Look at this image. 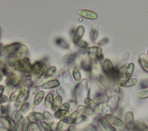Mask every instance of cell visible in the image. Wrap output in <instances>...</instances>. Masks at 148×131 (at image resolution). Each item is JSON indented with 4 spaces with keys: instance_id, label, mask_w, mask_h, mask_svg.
<instances>
[{
    "instance_id": "obj_36",
    "label": "cell",
    "mask_w": 148,
    "mask_h": 131,
    "mask_svg": "<svg viewBox=\"0 0 148 131\" xmlns=\"http://www.w3.org/2000/svg\"><path fill=\"white\" fill-rule=\"evenodd\" d=\"M138 98L140 99H146L148 98V89L142 90L138 93Z\"/></svg>"
},
{
    "instance_id": "obj_44",
    "label": "cell",
    "mask_w": 148,
    "mask_h": 131,
    "mask_svg": "<svg viewBox=\"0 0 148 131\" xmlns=\"http://www.w3.org/2000/svg\"><path fill=\"white\" fill-rule=\"evenodd\" d=\"M70 107V106L69 104V103H64V104H62V106H61L60 109H62V110H68L69 108Z\"/></svg>"
},
{
    "instance_id": "obj_8",
    "label": "cell",
    "mask_w": 148,
    "mask_h": 131,
    "mask_svg": "<svg viewBox=\"0 0 148 131\" xmlns=\"http://www.w3.org/2000/svg\"><path fill=\"white\" fill-rule=\"evenodd\" d=\"M28 117L31 119V121L35 122H43L45 120V116L44 114L36 111H32L28 115Z\"/></svg>"
},
{
    "instance_id": "obj_19",
    "label": "cell",
    "mask_w": 148,
    "mask_h": 131,
    "mask_svg": "<svg viewBox=\"0 0 148 131\" xmlns=\"http://www.w3.org/2000/svg\"><path fill=\"white\" fill-rule=\"evenodd\" d=\"M81 66L84 70L87 72H90L92 68V64L89 58H86L83 60L81 63Z\"/></svg>"
},
{
    "instance_id": "obj_39",
    "label": "cell",
    "mask_w": 148,
    "mask_h": 131,
    "mask_svg": "<svg viewBox=\"0 0 148 131\" xmlns=\"http://www.w3.org/2000/svg\"><path fill=\"white\" fill-rule=\"evenodd\" d=\"M136 126L138 131H148V126L145 123H140Z\"/></svg>"
},
{
    "instance_id": "obj_26",
    "label": "cell",
    "mask_w": 148,
    "mask_h": 131,
    "mask_svg": "<svg viewBox=\"0 0 148 131\" xmlns=\"http://www.w3.org/2000/svg\"><path fill=\"white\" fill-rule=\"evenodd\" d=\"M31 121L28 117V116L26 117L24 120L22 125V131H29L31 129Z\"/></svg>"
},
{
    "instance_id": "obj_46",
    "label": "cell",
    "mask_w": 148,
    "mask_h": 131,
    "mask_svg": "<svg viewBox=\"0 0 148 131\" xmlns=\"http://www.w3.org/2000/svg\"><path fill=\"white\" fill-rule=\"evenodd\" d=\"M4 91V87L2 85H0V98L2 96V95H3V92Z\"/></svg>"
},
{
    "instance_id": "obj_16",
    "label": "cell",
    "mask_w": 148,
    "mask_h": 131,
    "mask_svg": "<svg viewBox=\"0 0 148 131\" xmlns=\"http://www.w3.org/2000/svg\"><path fill=\"white\" fill-rule=\"evenodd\" d=\"M77 110L83 114V115L88 116H92L94 115V111L90 108L83 105H79L77 106Z\"/></svg>"
},
{
    "instance_id": "obj_9",
    "label": "cell",
    "mask_w": 148,
    "mask_h": 131,
    "mask_svg": "<svg viewBox=\"0 0 148 131\" xmlns=\"http://www.w3.org/2000/svg\"><path fill=\"white\" fill-rule=\"evenodd\" d=\"M135 68V65L133 63H130L126 67L125 70L122 74V77L124 78V80L125 79H129L131 78V76H132L134 70Z\"/></svg>"
},
{
    "instance_id": "obj_41",
    "label": "cell",
    "mask_w": 148,
    "mask_h": 131,
    "mask_svg": "<svg viewBox=\"0 0 148 131\" xmlns=\"http://www.w3.org/2000/svg\"><path fill=\"white\" fill-rule=\"evenodd\" d=\"M8 100H9L8 96L6 95H2L0 98V101L2 104H4V103L8 102Z\"/></svg>"
},
{
    "instance_id": "obj_51",
    "label": "cell",
    "mask_w": 148,
    "mask_h": 131,
    "mask_svg": "<svg viewBox=\"0 0 148 131\" xmlns=\"http://www.w3.org/2000/svg\"><path fill=\"white\" fill-rule=\"evenodd\" d=\"M147 55H148V50H147Z\"/></svg>"
},
{
    "instance_id": "obj_5",
    "label": "cell",
    "mask_w": 148,
    "mask_h": 131,
    "mask_svg": "<svg viewBox=\"0 0 148 131\" xmlns=\"http://www.w3.org/2000/svg\"><path fill=\"white\" fill-rule=\"evenodd\" d=\"M124 126L128 130L132 129L134 126V116L132 111H129L125 114Z\"/></svg>"
},
{
    "instance_id": "obj_29",
    "label": "cell",
    "mask_w": 148,
    "mask_h": 131,
    "mask_svg": "<svg viewBox=\"0 0 148 131\" xmlns=\"http://www.w3.org/2000/svg\"><path fill=\"white\" fill-rule=\"evenodd\" d=\"M43 114L45 116V122L47 123L49 125H50V126H51L54 124V120H53V116L48 111H45Z\"/></svg>"
},
{
    "instance_id": "obj_3",
    "label": "cell",
    "mask_w": 148,
    "mask_h": 131,
    "mask_svg": "<svg viewBox=\"0 0 148 131\" xmlns=\"http://www.w3.org/2000/svg\"><path fill=\"white\" fill-rule=\"evenodd\" d=\"M114 69V67L113 66L111 61L109 59H105L102 64V70L106 77L110 80H112Z\"/></svg>"
},
{
    "instance_id": "obj_50",
    "label": "cell",
    "mask_w": 148,
    "mask_h": 131,
    "mask_svg": "<svg viewBox=\"0 0 148 131\" xmlns=\"http://www.w3.org/2000/svg\"><path fill=\"white\" fill-rule=\"evenodd\" d=\"M1 39V29H0V40Z\"/></svg>"
},
{
    "instance_id": "obj_7",
    "label": "cell",
    "mask_w": 148,
    "mask_h": 131,
    "mask_svg": "<svg viewBox=\"0 0 148 131\" xmlns=\"http://www.w3.org/2000/svg\"><path fill=\"white\" fill-rule=\"evenodd\" d=\"M3 125L10 131H16V124L10 118L3 117L1 119Z\"/></svg>"
},
{
    "instance_id": "obj_35",
    "label": "cell",
    "mask_w": 148,
    "mask_h": 131,
    "mask_svg": "<svg viewBox=\"0 0 148 131\" xmlns=\"http://www.w3.org/2000/svg\"><path fill=\"white\" fill-rule=\"evenodd\" d=\"M56 72V68L55 66H51L47 69L44 73L45 77H52V75Z\"/></svg>"
},
{
    "instance_id": "obj_24",
    "label": "cell",
    "mask_w": 148,
    "mask_h": 131,
    "mask_svg": "<svg viewBox=\"0 0 148 131\" xmlns=\"http://www.w3.org/2000/svg\"><path fill=\"white\" fill-rule=\"evenodd\" d=\"M53 95L51 93H49L45 98V106L47 108H50L52 107L53 103Z\"/></svg>"
},
{
    "instance_id": "obj_18",
    "label": "cell",
    "mask_w": 148,
    "mask_h": 131,
    "mask_svg": "<svg viewBox=\"0 0 148 131\" xmlns=\"http://www.w3.org/2000/svg\"><path fill=\"white\" fill-rule=\"evenodd\" d=\"M20 82V78L16 76L8 77V78L6 79V84L8 85L13 86V87L17 86L19 84Z\"/></svg>"
},
{
    "instance_id": "obj_40",
    "label": "cell",
    "mask_w": 148,
    "mask_h": 131,
    "mask_svg": "<svg viewBox=\"0 0 148 131\" xmlns=\"http://www.w3.org/2000/svg\"><path fill=\"white\" fill-rule=\"evenodd\" d=\"M76 44L80 48H82V49H86L88 46V43L82 40L79 41L76 43Z\"/></svg>"
},
{
    "instance_id": "obj_15",
    "label": "cell",
    "mask_w": 148,
    "mask_h": 131,
    "mask_svg": "<svg viewBox=\"0 0 148 131\" xmlns=\"http://www.w3.org/2000/svg\"><path fill=\"white\" fill-rule=\"evenodd\" d=\"M139 61L143 69L148 73V58L145 54H141L139 55Z\"/></svg>"
},
{
    "instance_id": "obj_27",
    "label": "cell",
    "mask_w": 148,
    "mask_h": 131,
    "mask_svg": "<svg viewBox=\"0 0 148 131\" xmlns=\"http://www.w3.org/2000/svg\"><path fill=\"white\" fill-rule=\"evenodd\" d=\"M98 36V27L96 25H94L91 31L90 32V39L92 42H95Z\"/></svg>"
},
{
    "instance_id": "obj_21",
    "label": "cell",
    "mask_w": 148,
    "mask_h": 131,
    "mask_svg": "<svg viewBox=\"0 0 148 131\" xmlns=\"http://www.w3.org/2000/svg\"><path fill=\"white\" fill-rule=\"evenodd\" d=\"M61 103H62V97L60 95L57 96L53 100V103L51 107L53 111H57L59 109L61 104Z\"/></svg>"
},
{
    "instance_id": "obj_28",
    "label": "cell",
    "mask_w": 148,
    "mask_h": 131,
    "mask_svg": "<svg viewBox=\"0 0 148 131\" xmlns=\"http://www.w3.org/2000/svg\"><path fill=\"white\" fill-rule=\"evenodd\" d=\"M79 113H80V112L77 110L74 111L69 117H68L69 123L73 124L74 123H76V121L77 119L78 118Z\"/></svg>"
},
{
    "instance_id": "obj_22",
    "label": "cell",
    "mask_w": 148,
    "mask_h": 131,
    "mask_svg": "<svg viewBox=\"0 0 148 131\" xmlns=\"http://www.w3.org/2000/svg\"><path fill=\"white\" fill-rule=\"evenodd\" d=\"M109 100L108 96L105 94H100L97 95V96L94 98V101L98 104H103L106 103Z\"/></svg>"
},
{
    "instance_id": "obj_14",
    "label": "cell",
    "mask_w": 148,
    "mask_h": 131,
    "mask_svg": "<svg viewBox=\"0 0 148 131\" xmlns=\"http://www.w3.org/2000/svg\"><path fill=\"white\" fill-rule=\"evenodd\" d=\"M100 122L105 131H115V129L106 117L101 118Z\"/></svg>"
},
{
    "instance_id": "obj_2",
    "label": "cell",
    "mask_w": 148,
    "mask_h": 131,
    "mask_svg": "<svg viewBox=\"0 0 148 131\" xmlns=\"http://www.w3.org/2000/svg\"><path fill=\"white\" fill-rule=\"evenodd\" d=\"M27 50L26 46L18 43H13L4 47L3 52L6 55L11 56L18 53H24Z\"/></svg>"
},
{
    "instance_id": "obj_25",
    "label": "cell",
    "mask_w": 148,
    "mask_h": 131,
    "mask_svg": "<svg viewBox=\"0 0 148 131\" xmlns=\"http://www.w3.org/2000/svg\"><path fill=\"white\" fill-rule=\"evenodd\" d=\"M69 114V111L66 110L59 109L54 114V117L56 119H62Z\"/></svg>"
},
{
    "instance_id": "obj_17",
    "label": "cell",
    "mask_w": 148,
    "mask_h": 131,
    "mask_svg": "<svg viewBox=\"0 0 148 131\" xmlns=\"http://www.w3.org/2000/svg\"><path fill=\"white\" fill-rule=\"evenodd\" d=\"M69 123L68 117H65L62 118L58 122L57 126V131H64Z\"/></svg>"
},
{
    "instance_id": "obj_37",
    "label": "cell",
    "mask_w": 148,
    "mask_h": 131,
    "mask_svg": "<svg viewBox=\"0 0 148 131\" xmlns=\"http://www.w3.org/2000/svg\"><path fill=\"white\" fill-rule=\"evenodd\" d=\"M2 71L3 74H5V76H8V77L15 76V74L13 73V72L11 69H10L9 68H4L2 69Z\"/></svg>"
},
{
    "instance_id": "obj_20",
    "label": "cell",
    "mask_w": 148,
    "mask_h": 131,
    "mask_svg": "<svg viewBox=\"0 0 148 131\" xmlns=\"http://www.w3.org/2000/svg\"><path fill=\"white\" fill-rule=\"evenodd\" d=\"M60 85V82L57 80H50L47 82L46 84L42 86V88L43 89H51L56 88Z\"/></svg>"
},
{
    "instance_id": "obj_43",
    "label": "cell",
    "mask_w": 148,
    "mask_h": 131,
    "mask_svg": "<svg viewBox=\"0 0 148 131\" xmlns=\"http://www.w3.org/2000/svg\"><path fill=\"white\" fill-rule=\"evenodd\" d=\"M86 118V116L84 115H82L81 116H80L79 117H78V118L77 119L76 121V123H79L80 122H82L83 121H84L85 119Z\"/></svg>"
},
{
    "instance_id": "obj_48",
    "label": "cell",
    "mask_w": 148,
    "mask_h": 131,
    "mask_svg": "<svg viewBox=\"0 0 148 131\" xmlns=\"http://www.w3.org/2000/svg\"><path fill=\"white\" fill-rule=\"evenodd\" d=\"M0 131H10V130L5 128H0Z\"/></svg>"
},
{
    "instance_id": "obj_33",
    "label": "cell",
    "mask_w": 148,
    "mask_h": 131,
    "mask_svg": "<svg viewBox=\"0 0 148 131\" xmlns=\"http://www.w3.org/2000/svg\"><path fill=\"white\" fill-rule=\"evenodd\" d=\"M98 80H99V82L101 84V85H102L103 87H105L106 88H108L110 87L109 81L104 76H99Z\"/></svg>"
},
{
    "instance_id": "obj_23",
    "label": "cell",
    "mask_w": 148,
    "mask_h": 131,
    "mask_svg": "<svg viewBox=\"0 0 148 131\" xmlns=\"http://www.w3.org/2000/svg\"><path fill=\"white\" fill-rule=\"evenodd\" d=\"M44 94L45 93L43 91H40L36 94L33 100V104L34 106H38L44 97Z\"/></svg>"
},
{
    "instance_id": "obj_6",
    "label": "cell",
    "mask_w": 148,
    "mask_h": 131,
    "mask_svg": "<svg viewBox=\"0 0 148 131\" xmlns=\"http://www.w3.org/2000/svg\"><path fill=\"white\" fill-rule=\"evenodd\" d=\"M106 119L113 126L117 128H123L124 126V123L119 118L112 115L111 114H108L106 116Z\"/></svg>"
},
{
    "instance_id": "obj_49",
    "label": "cell",
    "mask_w": 148,
    "mask_h": 131,
    "mask_svg": "<svg viewBox=\"0 0 148 131\" xmlns=\"http://www.w3.org/2000/svg\"><path fill=\"white\" fill-rule=\"evenodd\" d=\"M1 51H2V45L0 44V55L1 54Z\"/></svg>"
},
{
    "instance_id": "obj_4",
    "label": "cell",
    "mask_w": 148,
    "mask_h": 131,
    "mask_svg": "<svg viewBox=\"0 0 148 131\" xmlns=\"http://www.w3.org/2000/svg\"><path fill=\"white\" fill-rule=\"evenodd\" d=\"M87 53L90 56H94V59H97L98 61L103 59L102 50L99 47L92 46L87 48Z\"/></svg>"
},
{
    "instance_id": "obj_42",
    "label": "cell",
    "mask_w": 148,
    "mask_h": 131,
    "mask_svg": "<svg viewBox=\"0 0 148 131\" xmlns=\"http://www.w3.org/2000/svg\"><path fill=\"white\" fill-rule=\"evenodd\" d=\"M12 90H13V88L12 87V86H9V85H7L6 88H5V92L7 93V96H8L9 95H10L12 92Z\"/></svg>"
},
{
    "instance_id": "obj_10",
    "label": "cell",
    "mask_w": 148,
    "mask_h": 131,
    "mask_svg": "<svg viewBox=\"0 0 148 131\" xmlns=\"http://www.w3.org/2000/svg\"><path fill=\"white\" fill-rule=\"evenodd\" d=\"M79 14L84 18L90 20H95L98 17V15L95 12L88 10H81L79 12Z\"/></svg>"
},
{
    "instance_id": "obj_30",
    "label": "cell",
    "mask_w": 148,
    "mask_h": 131,
    "mask_svg": "<svg viewBox=\"0 0 148 131\" xmlns=\"http://www.w3.org/2000/svg\"><path fill=\"white\" fill-rule=\"evenodd\" d=\"M40 131H51V126L45 122H40L37 123Z\"/></svg>"
},
{
    "instance_id": "obj_45",
    "label": "cell",
    "mask_w": 148,
    "mask_h": 131,
    "mask_svg": "<svg viewBox=\"0 0 148 131\" xmlns=\"http://www.w3.org/2000/svg\"><path fill=\"white\" fill-rule=\"evenodd\" d=\"M67 131H77V128L75 125L72 124L69 126Z\"/></svg>"
},
{
    "instance_id": "obj_31",
    "label": "cell",
    "mask_w": 148,
    "mask_h": 131,
    "mask_svg": "<svg viewBox=\"0 0 148 131\" xmlns=\"http://www.w3.org/2000/svg\"><path fill=\"white\" fill-rule=\"evenodd\" d=\"M56 44L57 45L60 46V47H61L63 48L67 49L69 47V45L67 43V42L66 40H65L64 39H62V38H58V39H57L56 40Z\"/></svg>"
},
{
    "instance_id": "obj_11",
    "label": "cell",
    "mask_w": 148,
    "mask_h": 131,
    "mask_svg": "<svg viewBox=\"0 0 148 131\" xmlns=\"http://www.w3.org/2000/svg\"><path fill=\"white\" fill-rule=\"evenodd\" d=\"M84 28L82 25L79 26L77 28L76 31L73 38V41L75 44H76L79 41L81 40L82 38L84 35Z\"/></svg>"
},
{
    "instance_id": "obj_12",
    "label": "cell",
    "mask_w": 148,
    "mask_h": 131,
    "mask_svg": "<svg viewBox=\"0 0 148 131\" xmlns=\"http://www.w3.org/2000/svg\"><path fill=\"white\" fill-rule=\"evenodd\" d=\"M84 103L90 108L93 111L99 112L100 111V107L99 105L92 99L89 98H86L84 99Z\"/></svg>"
},
{
    "instance_id": "obj_13",
    "label": "cell",
    "mask_w": 148,
    "mask_h": 131,
    "mask_svg": "<svg viewBox=\"0 0 148 131\" xmlns=\"http://www.w3.org/2000/svg\"><path fill=\"white\" fill-rule=\"evenodd\" d=\"M138 83V80L135 78H131L129 79H125L121 80L120 82V85L123 87H132Z\"/></svg>"
},
{
    "instance_id": "obj_38",
    "label": "cell",
    "mask_w": 148,
    "mask_h": 131,
    "mask_svg": "<svg viewBox=\"0 0 148 131\" xmlns=\"http://www.w3.org/2000/svg\"><path fill=\"white\" fill-rule=\"evenodd\" d=\"M29 104L28 103H24L20 107L19 110V113H20L21 114L25 113L29 109Z\"/></svg>"
},
{
    "instance_id": "obj_34",
    "label": "cell",
    "mask_w": 148,
    "mask_h": 131,
    "mask_svg": "<svg viewBox=\"0 0 148 131\" xmlns=\"http://www.w3.org/2000/svg\"><path fill=\"white\" fill-rule=\"evenodd\" d=\"M20 92H21V88H17L10 96V100L12 102H14V101H17L19 99L20 95Z\"/></svg>"
},
{
    "instance_id": "obj_32",
    "label": "cell",
    "mask_w": 148,
    "mask_h": 131,
    "mask_svg": "<svg viewBox=\"0 0 148 131\" xmlns=\"http://www.w3.org/2000/svg\"><path fill=\"white\" fill-rule=\"evenodd\" d=\"M72 76L75 81L79 82L81 80V74L76 67H74L72 70Z\"/></svg>"
},
{
    "instance_id": "obj_1",
    "label": "cell",
    "mask_w": 148,
    "mask_h": 131,
    "mask_svg": "<svg viewBox=\"0 0 148 131\" xmlns=\"http://www.w3.org/2000/svg\"><path fill=\"white\" fill-rule=\"evenodd\" d=\"M46 65L45 62L42 61L36 62L31 66V75L33 79L35 80H39L43 74H44Z\"/></svg>"
},
{
    "instance_id": "obj_47",
    "label": "cell",
    "mask_w": 148,
    "mask_h": 131,
    "mask_svg": "<svg viewBox=\"0 0 148 131\" xmlns=\"http://www.w3.org/2000/svg\"><path fill=\"white\" fill-rule=\"evenodd\" d=\"M3 78V73L1 69H0V81L2 80Z\"/></svg>"
}]
</instances>
